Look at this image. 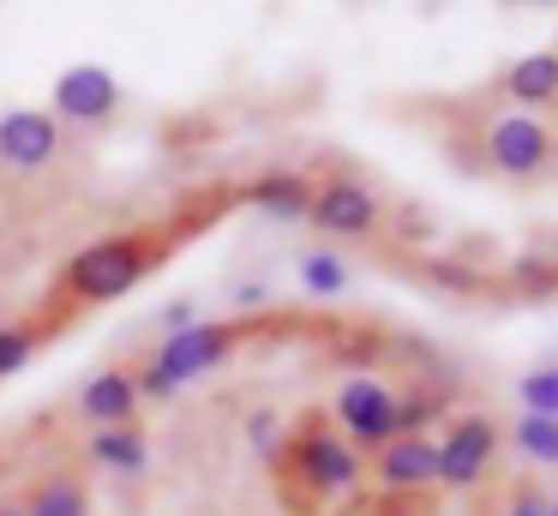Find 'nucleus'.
Instances as JSON below:
<instances>
[{
  "label": "nucleus",
  "instance_id": "nucleus-17",
  "mask_svg": "<svg viewBox=\"0 0 558 516\" xmlns=\"http://www.w3.org/2000/svg\"><path fill=\"white\" fill-rule=\"evenodd\" d=\"M510 288H517V295H529V300L558 295V264H553V259H534V252H522V259L510 264Z\"/></svg>",
  "mask_w": 558,
  "mask_h": 516
},
{
  "label": "nucleus",
  "instance_id": "nucleus-22",
  "mask_svg": "<svg viewBox=\"0 0 558 516\" xmlns=\"http://www.w3.org/2000/svg\"><path fill=\"white\" fill-rule=\"evenodd\" d=\"M426 276H433V283H445V288H474V283H481L474 271H462V264H450V259L426 264Z\"/></svg>",
  "mask_w": 558,
  "mask_h": 516
},
{
  "label": "nucleus",
  "instance_id": "nucleus-26",
  "mask_svg": "<svg viewBox=\"0 0 558 516\" xmlns=\"http://www.w3.org/2000/svg\"><path fill=\"white\" fill-rule=\"evenodd\" d=\"M546 516H558V499H553V504H546Z\"/></svg>",
  "mask_w": 558,
  "mask_h": 516
},
{
  "label": "nucleus",
  "instance_id": "nucleus-25",
  "mask_svg": "<svg viewBox=\"0 0 558 516\" xmlns=\"http://www.w3.org/2000/svg\"><path fill=\"white\" fill-rule=\"evenodd\" d=\"M0 516H25V511H19V504H0Z\"/></svg>",
  "mask_w": 558,
  "mask_h": 516
},
{
  "label": "nucleus",
  "instance_id": "nucleus-2",
  "mask_svg": "<svg viewBox=\"0 0 558 516\" xmlns=\"http://www.w3.org/2000/svg\"><path fill=\"white\" fill-rule=\"evenodd\" d=\"M246 336H253V324H246V319H193L186 331L162 336L157 355L133 372L138 403H145V396H150V403H169L181 384H193V379H205L210 367H222Z\"/></svg>",
  "mask_w": 558,
  "mask_h": 516
},
{
  "label": "nucleus",
  "instance_id": "nucleus-20",
  "mask_svg": "<svg viewBox=\"0 0 558 516\" xmlns=\"http://www.w3.org/2000/svg\"><path fill=\"white\" fill-rule=\"evenodd\" d=\"M517 396L529 403V415H541V420H558V367H534L529 379L517 384Z\"/></svg>",
  "mask_w": 558,
  "mask_h": 516
},
{
  "label": "nucleus",
  "instance_id": "nucleus-18",
  "mask_svg": "<svg viewBox=\"0 0 558 516\" xmlns=\"http://www.w3.org/2000/svg\"><path fill=\"white\" fill-rule=\"evenodd\" d=\"M517 451L529 456V463H558V420L522 415L517 420Z\"/></svg>",
  "mask_w": 558,
  "mask_h": 516
},
{
  "label": "nucleus",
  "instance_id": "nucleus-24",
  "mask_svg": "<svg viewBox=\"0 0 558 516\" xmlns=\"http://www.w3.org/2000/svg\"><path fill=\"white\" fill-rule=\"evenodd\" d=\"M186 324H193V300H174V307L162 312V331L174 336V331H186Z\"/></svg>",
  "mask_w": 558,
  "mask_h": 516
},
{
  "label": "nucleus",
  "instance_id": "nucleus-19",
  "mask_svg": "<svg viewBox=\"0 0 558 516\" xmlns=\"http://www.w3.org/2000/svg\"><path fill=\"white\" fill-rule=\"evenodd\" d=\"M37 343H43V331H31V324H0V379H13L19 367H31Z\"/></svg>",
  "mask_w": 558,
  "mask_h": 516
},
{
  "label": "nucleus",
  "instance_id": "nucleus-3",
  "mask_svg": "<svg viewBox=\"0 0 558 516\" xmlns=\"http://www.w3.org/2000/svg\"><path fill=\"white\" fill-rule=\"evenodd\" d=\"M289 451H294V475H301V487L318 492V499H337V492H349L354 480H361V456L349 451V439H342L325 415H306L301 432L289 439Z\"/></svg>",
  "mask_w": 558,
  "mask_h": 516
},
{
  "label": "nucleus",
  "instance_id": "nucleus-12",
  "mask_svg": "<svg viewBox=\"0 0 558 516\" xmlns=\"http://www.w3.org/2000/svg\"><path fill=\"white\" fill-rule=\"evenodd\" d=\"M378 456V480H385L390 492H409V487H426L433 480V439L426 432H402V439H390Z\"/></svg>",
  "mask_w": 558,
  "mask_h": 516
},
{
  "label": "nucleus",
  "instance_id": "nucleus-15",
  "mask_svg": "<svg viewBox=\"0 0 558 516\" xmlns=\"http://www.w3.org/2000/svg\"><path fill=\"white\" fill-rule=\"evenodd\" d=\"M90 463L109 468V475H138V468L150 463L145 432L138 427H97L90 432Z\"/></svg>",
  "mask_w": 558,
  "mask_h": 516
},
{
  "label": "nucleus",
  "instance_id": "nucleus-1",
  "mask_svg": "<svg viewBox=\"0 0 558 516\" xmlns=\"http://www.w3.org/2000/svg\"><path fill=\"white\" fill-rule=\"evenodd\" d=\"M169 259V235L157 228H126V235H102L85 252H73V264L61 271V295L73 307H102V300H121L145 283L157 264Z\"/></svg>",
  "mask_w": 558,
  "mask_h": 516
},
{
  "label": "nucleus",
  "instance_id": "nucleus-7",
  "mask_svg": "<svg viewBox=\"0 0 558 516\" xmlns=\"http://www.w3.org/2000/svg\"><path fill=\"white\" fill-rule=\"evenodd\" d=\"M306 223H313L318 235L361 240V235H373V228H378V199L361 187V180L330 175L325 187H313V211H306Z\"/></svg>",
  "mask_w": 558,
  "mask_h": 516
},
{
  "label": "nucleus",
  "instance_id": "nucleus-16",
  "mask_svg": "<svg viewBox=\"0 0 558 516\" xmlns=\"http://www.w3.org/2000/svg\"><path fill=\"white\" fill-rule=\"evenodd\" d=\"M301 288L306 295H318V300H330V295H342V288H349V264L337 259V252H306L301 259Z\"/></svg>",
  "mask_w": 558,
  "mask_h": 516
},
{
  "label": "nucleus",
  "instance_id": "nucleus-4",
  "mask_svg": "<svg viewBox=\"0 0 558 516\" xmlns=\"http://www.w3.org/2000/svg\"><path fill=\"white\" fill-rule=\"evenodd\" d=\"M337 432L349 439V451H385L397 439V391L378 379H342L337 384Z\"/></svg>",
  "mask_w": 558,
  "mask_h": 516
},
{
  "label": "nucleus",
  "instance_id": "nucleus-13",
  "mask_svg": "<svg viewBox=\"0 0 558 516\" xmlns=\"http://www.w3.org/2000/svg\"><path fill=\"white\" fill-rule=\"evenodd\" d=\"M498 91H505L510 103H522V108L558 103V55H553V48H541V55H522L517 67L498 79Z\"/></svg>",
  "mask_w": 558,
  "mask_h": 516
},
{
  "label": "nucleus",
  "instance_id": "nucleus-11",
  "mask_svg": "<svg viewBox=\"0 0 558 516\" xmlns=\"http://www.w3.org/2000/svg\"><path fill=\"white\" fill-rule=\"evenodd\" d=\"M246 204L265 216H282V223H301L306 211H313V180L301 175V168H270V175H258L253 187H246Z\"/></svg>",
  "mask_w": 558,
  "mask_h": 516
},
{
  "label": "nucleus",
  "instance_id": "nucleus-14",
  "mask_svg": "<svg viewBox=\"0 0 558 516\" xmlns=\"http://www.w3.org/2000/svg\"><path fill=\"white\" fill-rule=\"evenodd\" d=\"M25 516H90V492L78 475H66V468H54V475H37L25 492V504H19Z\"/></svg>",
  "mask_w": 558,
  "mask_h": 516
},
{
  "label": "nucleus",
  "instance_id": "nucleus-8",
  "mask_svg": "<svg viewBox=\"0 0 558 516\" xmlns=\"http://www.w3.org/2000/svg\"><path fill=\"white\" fill-rule=\"evenodd\" d=\"M54 108H61V120H73V127H102V120L121 108V84H114L109 67L78 60V67H66L61 79H54Z\"/></svg>",
  "mask_w": 558,
  "mask_h": 516
},
{
  "label": "nucleus",
  "instance_id": "nucleus-21",
  "mask_svg": "<svg viewBox=\"0 0 558 516\" xmlns=\"http://www.w3.org/2000/svg\"><path fill=\"white\" fill-rule=\"evenodd\" d=\"M438 408H445V391H397V439L402 432H421Z\"/></svg>",
  "mask_w": 558,
  "mask_h": 516
},
{
  "label": "nucleus",
  "instance_id": "nucleus-9",
  "mask_svg": "<svg viewBox=\"0 0 558 516\" xmlns=\"http://www.w3.org/2000/svg\"><path fill=\"white\" fill-rule=\"evenodd\" d=\"M61 156V120L49 108H13L0 115V163L7 168H49Z\"/></svg>",
  "mask_w": 558,
  "mask_h": 516
},
{
  "label": "nucleus",
  "instance_id": "nucleus-6",
  "mask_svg": "<svg viewBox=\"0 0 558 516\" xmlns=\"http://www.w3.org/2000/svg\"><path fill=\"white\" fill-rule=\"evenodd\" d=\"M498 456V420L493 415H457L445 439H433V480L445 487H474Z\"/></svg>",
  "mask_w": 558,
  "mask_h": 516
},
{
  "label": "nucleus",
  "instance_id": "nucleus-10",
  "mask_svg": "<svg viewBox=\"0 0 558 516\" xmlns=\"http://www.w3.org/2000/svg\"><path fill=\"white\" fill-rule=\"evenodd\" d=\"M78 408H85L90 427H133V408H138V384L133 367H109L78 391Z\"/></svg>",
  "mask_w": 558,
  "mask_h": 516
},
{
  "label": "nucleus",
  "instance_id": "nucleus-5",
  "mask_svg": "<svg viewBox=\"0 0 558 516\" xmlns=\"http://www.w3.org/2000/svg\"><path fill=\"white\" fill-rule=\"evenodd\" d=\"M481 156H486V168H493V175L529 180V175H541V168L558 156V139H553V127H546V120H534V115H505V120H493V127H486Z\"/></svg>",
  "mask_w": 558,
  "mask_h": 516
},
{
  "label": "nucleus",
  "instance_id": "nucleus-23",
  "mask_svg": "<svg viewBox=\"0 0 558 516\" xmlns=\"http://www.w3.org/2000/svg\"><path fill=\"white\" fill-rule=\"evenodd\" d=\"M510 516H546V492L541 487H517L510 492Z\"/></svg>",
  "mask_w": 558,
  "mask_h": 516
}]
</instances>
